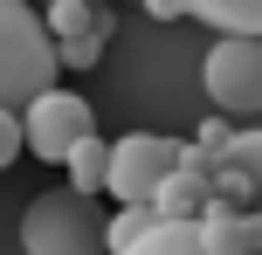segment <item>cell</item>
<instances>
[{"label":"cell","instance_id":"277c9868","mask_svg":"<svg viewBox=\"0 0 262 255\" xmlns=\"http://www.w3.org/2000/svg\"><path fill=\"white\" fill-rule=\"evenodd\" d=\"M200 83L214 97V118H262V41L221 35L200 62Z\"/></svg>","mask_w":262,"mask_h":255},{"label":"cell","instance_id":"8fae6325","mask_svg":"<svg viewBox=\"0 0 262 255\" xmlns=\"http://www.w3.org/2000/svg\"><path fill=\"white\" fill-rule=\"evenodd\" d=\"M131 255H214V248L200 242V228H166V221H159V228L145 235Z\"/></svg>","mask_w":262,"mask_h":255},{"label":"cell","instance_id":"5bb4252c","mask_svg":"<svg viewBox=\"0 0 262 255\" xmlns=\"http://www.w3.org/2000/svg\"><path fill=\"white\" fill-rule=\"evenodd\" d=\"M145 14H152V21H186L193 7H180V0H145Z\"/></svg>","mask_w":262,"mask_h":255},{"label":"cell","instance_id":"4fadbf2b","mask_svg":"<svg viewBox=\"0 0 262 255\" xmlns=\"http://www.w3.org/2000/svg\"><path fill=\"white\" fill-rule=\"evenodd\" d=\"M28 152V138H21V118H14V110H0V173H7L14 159H21Z\"/></svg>","mask_w":262,"mask_h":255},{"label":"cell","instance_id":"9a60e30c","mask_svg":"<svg viewBox=\"0 0 262 255\" xmlns=\"http://www.w3.org/2000/svg\"><path fill=\"white\" fill-rule=\"evenodd\" d=\"M249 255H262V214H249Z\"/></svg>","mask_w":262,"mask_h":255},{"label":"cell","instance_id":"52a82bcc","mask_svg":"<svg viewBox=\"0 0 262 255\" xmlns=\"http://www.w3.org/2000/svg\"><path fill=\"white\" fill-rule=\"evenodd\" d=\"M69 193H76V200L111 193V145L104 138H83V145L69 152Z\"/></svg>","mask_w":262,"mask_h":255},{"label":"cell","instance_id":"8992f818","mask_svg":"<svg viewBox=\"0 0 262 255\" xmlns=\"http://www.w3.org/2000/svg\"><path fill=\"white\" fill-rule=\"evenodd\" d=\"M214 200L235 214H262V131H235L228 159L214 166Z\"/></svg>","mask_w":262,"mask_h":255},{"label":"cell","instance_id":"7a4b0ae2","mask_svg":"<svg viewBox=\"0 0 262 255\" xmlns=\"http://www.w3.org/2000/svg\"><path fill=\"white\" fill-rule=\"evenodd\" d=\"M21 248H28V255H111V248H104V214H97V200H76L69 187L28 200V214H21Z\"/></svg>","mask_w":262,"mask_h":255},{"label":"cell","instance_id":"9c48e42d","mask_svg":"<svg viewBox=\"0 0 262 255\" xmlns=\"http://www.w3.org/2000/svg\"><path fill=\"white\" fill-rule=\"evenodd\" d=\"M200 242H207L214 255H249V214H235V207L214 200L207 221H200Z\"/></svg>","mask_w":262,"mask_h":255},{"label":"cell","instance_id":"3957f363","mask_svg":"<svg viewBox=\"0 0 262 255\" xmlns=\"http://www.w3.org/2000/svg\"><path fill=\"white\" fill-rule=\"evenodd\" d=\"M180 145H186V138L124 131L118 145H111V200H118V207H152V193L180 173Z\"/></svg>","mask_w":262,"mask_h":255},{"label":"cell","instance_id":"5b68a950","mask_svg":"<svg viewBox=\"0 0 262 255\" xmlns=\"http://www.w3.org/2000/svg\"><path fill=\"white\" fill-rule=\"evenodd\" d=\"M21 138H28L35 159L69 166V152H76L83 138H97V118H90V104H83L76 90H49V97H35V104L21 110Z\"/></svg>","mask_w":262,"mask_h":255},{"label":"cell","instance_id":"7c38bea8","mask_svg":"<svg viewBox=\"0 0 262 255\" xmlns=\"http://www.w3.org/2000/svg\"><path fill=\"white\" fill-rule=\"evenodd\" d=\"M193 145H200V152H214V159H228V145H235V124H228V118H207V124L193 131Z\"/></svg>","mask_w":262,"mask_h":255},{"label":"cell","instance_id":"6da1fadb","mask_svg":"<svg viewBox=\"0 0 262 255\" xmlns=\"http://www.w3.org/2000/svg\"><path fill=\"white\" fill-rule=\"evenodd\" d=\"M55 41H49V21H41L28 0H0V110L21 118L35 97L55 90Z\"/></svg>","mask_w":262,"mask_h":255},{"label":"cell","instance_id":"30bf717a","mask_svg":"<svg viewBox=\"0 0 262 255\" xmlns=\"http://www.w3.org/2000/svg\"><path fill=\"white\" fill-rule=\"evenodd\" d=\"M152 228H159V221H152V207H118V214L104 221V248H111V255H131Z\"/></svg>","mask_w":262,"mask_h":255},{"label":"cell","instance_id":"ba28073f","mask_svg":"<svg viewBox=\"0 0 262 255\" xmlns=\"http://www.w3.org/2000/svg\"><path fill=\"white\" fill-rule=\"evenodd\" d=\"M193 14L207 28H221V35H235V41H262V0H200Z\"/></svg>","mask_w":262,"mask_h":255}]
</instances>
